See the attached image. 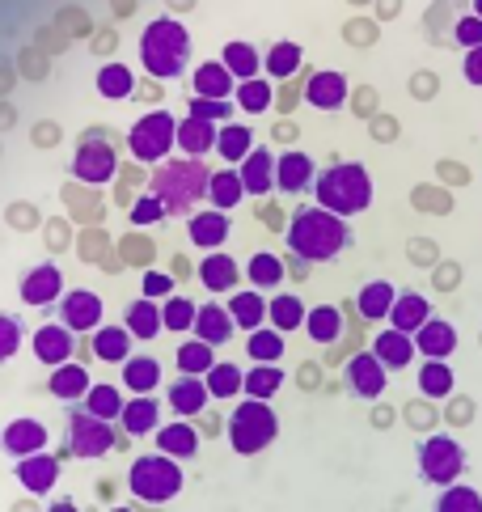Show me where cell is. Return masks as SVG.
I'll return each mask as SVG.
<instances>
[{
  "label": "cell",
  "mask_w": 482,
  "mask_h": 512,
  "mask_svg": "<svg viewBox=\"0 0 482 512\" xmlns=\"http://www.w3.org/2000/svg\"><path fill=\"white\" fill-rule=\"evenodd\" d=\"M288 250L305 263H330L351 246V225L347 216L330 212V208H296L292 225H288Z\"/></svg>",
  "instance_id": "6da1fadb"
},
{
  "label": "cell",
  "mask_w": 482,
  "mask_h": 512,
  "mask_svg": "<svg viewBox=\"0 0 482 512\" xmlns=\"http://www.w3.org/2000/svg\"><path fill=\"white\" fill-rule=\"evenodd\" d=\"M140 64L153 81H174L191 64V30L178 17L161 13L140 34Z\"/></svg>",
  "instance_id": "7a4b0ae2"
},
{
  "label": "cell",
  "mask_w": 482,
  "mask_h": 512,
  "mask_svg": "<svg viewBox=\"0 0 482 512\" xmlns=\"http://www.w3.org/2000/svg\"><path fill=\"white\" fill-rule=\"evenodd\" d=\"M212 187V174L199 157H170L153 170L148 195H157L170 216H195V204Z\"/></svg>",
  "instance_id": "3957f363"
},
{
  "label": "cell",
  "mask_w": 482,
  "mask_h": 512,
  "mask_svg": "<svg viewBox=\"0 0 482 512\" xmlns=\"http://www.w3.org/2000/svg\"><path fill=\"white\" fill-rule=\"evenodd\" d=\"M313 195H318V208H330L339 216H360L373 204V178L360 161H335L326 166L318 178H313Z\"/></svg>",
  "instance_id": "277c9868"
},
{
  "label": "cell",
  "mask_w": 482,
  "mask_h": 512,
  "mask_svg": "<svg viewBox=\"0 0 482 512\" xmlns=\"http://www.w3.org/2000/svg\"><path fill=\"white\" fill-rule=\"evenodd\" d=\"M182 462L170 453H144L127 466V491L140 500V504H170L174 496H182Z\"/></svg>",
  "instance_id": "5b68a950"
},
{
  "label": "cell",
  "mask_w": 482,
  "mask_h": 512,
  "mask_svg": "<svg viewBox=\"0 0 482 512\" xmlns=\"http://www.w3.org/2000/svg\"><path fill=\"white\" fill-rule=\"evenodd\" d=\"M225 432H229L233 453L254 457V453H263L275 441V432H280V415L271 411L267 398H246V402H237L233 407Z\"/></svg>",
  "instance_id": "8992f818"
},
{
  "label": "cell",
  "mask_w": 482,
  "mask_h": 512,
  "mask_svg": "<svg viewBox=\"0 0 482 512\" xmlns=\"http://www.w3.org/2000/svg\"><path fill=\"white\" fill-rule=\"evenodd\" d=\"M174 144H178V119L170 111H148L144 119L132 123V132H127V149H132V157L144 161V166L170 161Z\"/></svg>",
  "instance_id": "52a82bcc"
},
{
  "label": "cell",
  "mask_w": 482,
  "mask_h": 512,
  "mask_svg": "<svg viewBox=\"0 0 482 512\" xmlns=\"http://www.w3.org/2000/svg\"><path fill=\"white\" fill-rule=\"evenodd\" d=\"M461 470H466V445L453 441L449 432H432L428 441L419 445V474H423V483L449 487V483L461 479Z\"/></svg>",
  "instance_id": "ba28073f"
},
{
  "label": "cell",
  "mask_w": 482,
  "mask_h": 512,
  "mask_svg": "<svg viewBox=\"0 0 482 512\" xmlns=\"http://www.w3.org/2000/svg\"><path fill=\"white\" fill-rule=\"evenodd\" d=\"M68 449L81 457V462H98L115 449V428L110 419H98L89 411H72L68 415Z\"/></svg>",
  "instance_id": "9c48e42d"
},
{
  "label": "cell",
  "mask_w": 482,
  "mask_h": 512,
  "mask_svg": "<svg viewBox=\"0 0 482 512\" xmlns=\"http://www.w3.org/2000/svg\"><path fill=\"white\" fill-rule=\"evenodd\" d=\"M115 170H119V153H115V144H106V140H102V132L81 136L77 157H72V178L89 182V187H106V182L115 178Z\"/></svg>",
  "instance_id": "30bf717a"
},
{
  "label": "cell",
  "mask_w": 482,
  "mask_h": 512,
  "mask_svg": "<svg viewBox=\"0 0 482 512\" xmlns=\"http://www.w3.org/2000/svg\"><path fill=\"white\" fill-rule=\"evenodd\" d=\"M102 314H106V305L98 292H89V288H72L60 297V305H55V322H64L68 331H77V335H94L98 326H102Z\"/></svg>",
  "instance_id": "8fae6325"
},
{
  "label": "cell",
  "mask_w": 482,
  "mask_h": 512,
  "mask_svg": "<svg viewBox=\"0 0 482 512\" xmlns=\"http://www.w3.org/2000/svg\"><path fill=\"white\" fill-rule=\"evenodd\" d=\"M17 297H22L30 309L60 305V297H64V271L55 267V263L26 267V271H22V280H17Z\"/></svg>",
  "instance_id": "7c38bea8"
},
{
  "label": "cell",
  "mask_w": 482,
  "mask_h": 512,
  "mask_svg": "<svg viewBox=\"0 0 482 512\" xmlns=\"http://www.w3.org/2000/svg\"><path fill=\"white\" fill-rule=\"evenodd\" d=\"M343 377H347V390H351V394L364 398V402H373V398L385 394V377H389V369L381 364V356L373 352V347H368V352H356V356L347 360Z\"/></svg>",
  "instance_id": "4fadbf2b"
},
{
  "label": "cell",
  "mask_w": 482,
  "mask_h": 512,
  "mask_svg": "<svg viewBox=\"0 0 482 512\" xmlns=\"http://www.w3.org/2000/svg\"><path fill=\"white\" fill-rule=\"evenodd\" d=\"M30 347H34V360H43L47 369H60V364H68L72 352H77V331H68L64 322H47L34 331Z\"/></svg>",
  "instance_id": "5bb4252c"
},
{
  "label": "cell",
  "mask_w": 482,
  "mask_h": 512,
  "mask_svg": "<svg viewBox=\"0 0 482 512\" xmlns=\"http://www.w3.org/2000/svg\"><path fill=\"white\" fill-rule=\"evenodd\" d=\"M13 479L22 483L30 496H51V487L60 483V462H55L47 449H39V453H30V457H17Z\"/></svg>",
  "instance_id": "9a60e30c"
},
{
  "label": "cell",
  "mask_w": 482,
  "mask_h": 512,
  "mask_svg": "<svg viewBox=\"0 0 482 512\" xmlns=\"http://www.w3.org/2000/svg\"><path fill=\"white\" fill-rule=\"evenodd\" d=\"M347 77L335 68H322V72H313V77L305 81V102L313 106V111H339V106L347 102Z\"/></svg>",
  "instance_id": "2e32d148"
},
{
  "label": "cell",
  "mask_w": 482,
  "mask_h": 512,
  "mask_svg": "<svg viewBox=\"0 0 482 512\" xmlns=\"http://www.w3.org/2000/svg\"><path fill=\"white\" fill-rule=\"evenodd\" d=\"M313 178H318V166H313V157L301 153V149H292V153H284L280 161H275V191L301 195V191L313 187Z\"/></svg>",
  "instance_id": "e0dca14e"
},
{
  "label": "cell",
  "mask_w": 482,
  "mask_h": 512,
  "mask_svg": "<svg viewBox=\"0 0 482 512\" xmlns=\"http://www.w3.org/2000/svg\"><path fill=\"white\" fill-rule=\"evenodd\" d=\"M0 445H5L9 457H30V453L47 449V428L39 424V419H30V415L9 419L5 432H0Z\"/></svg>",
  "instance_id": "ac0fdd59"
},
{
  "label": "cell",
  "mask_w": 482,
  "mask_h": 512,
  "mask_svg": "<svg viewBox=\"0 0 482 512\" xmlns=\"http://www.w3.org/2000/svg\"><path fill=\"white\" fill-rule=\"evenodd\" d=\"M415 347L423 360H449L457 352V326L449 318H428L415 331Z\"/></svg>",
  "instance_id": "d6986e66"
},
{
  "label": "cell",
  "mask_w": 482,
  "mask_h": 512,
  "mask_svg": "<svg viewBox=\"0 0 482 512\" xmlns=\"http://www.w3.org/2000/svg\"><path fill=\"white\" fill-rule=\"evenodd\" d=\"M191 89H195V98H212V102H233V98H237L233 72L220 64V60L199 64V68H195V77H191Z\"/></svg>",
  "instance_id": "ffe728a7"
},
{
  "label": "cell",
  "mask_w": 482,
  "mask_h": 512,
  "mask_svg": "<svg viewBox=\"0 0 482 512\" xmlns=\"http://www.w3.org/2000/svg\"><path fill=\"white\" fill-rule=\"evenodd\" d=\"M233 331H237V322L229 314V305H216V301L199 305V318H195V331H191L195 339L212 343V347H225L233 339Z\"/></svg>",
  "instance_id": "44dd1931"
},
{
  "label": "cell",
  "mask_w": 482,
  "mask_h": 512,
  "mask_svg": "<svg viewBox=\"0 0 482 512\" xmlns=\"http://www.w3.org/2000/svg\"><path fill=\"white\" fill-rule=\"evenodd\" d=\"M187 237H191V246H199V250H220L229 242V216L225 212H216V208H208V212H195L191 221H187Z\"/></svg>",
  "instance_id": "7402d4cb"
},
{
  "label": "cell",
  "mask_w": 482,
  "mask_h": 512,
  "mask_svg": "<svg viewBox=\"0 0 482 512\" xmlns=\"http://www.w3.org/2000/svg\"><path fill=\"white\" fill-rule=\"evenodd\" d=\"M275 157L271 149H263V144H258V149L241 161V182H246V195H271L275 191Z\"/></svg>",
  "instance_id": "603a6c76"
},
{
  "label": "cell",
  "mask_w": 482,
  "mask_h": 512,
  "mask_svg": "<svg viewBox=\"0 0 482 512\" xmlns=\"http://www.w3.org/2000/svg\"><path fill=\"white\" fill-rule=\"evenodd\" d=\"M373 352L381 356V364L389 373H402L406 364L415 360V335H406V331H394V326H389V331H381L377 339H373Z\"/></svg>",
  "instance_id": "cb8c5ba5"
},
{
  "label": "cell",
  "mask_w": 482,
  "mask_h": 512,
  "mask_svg": "<svg viewBox=\"0 0 482 512\" xmlns=\"http://www.w3.org/2000/svg\"><path fill=\"white\" fill-rule=\"evenodd\" d=\"M212 402V390H208V381L203 377H191V373H182L174 386H170V407L178 411V419H191L199 415L203 407Z\"/></svg>",
  "instance_id": "d4e9b609"
},
{
  "label": "cell",
  "mask_w": 482,
  "mask_h": 512,
  "mask_svg": "<svg viewBox=\"0 0 482 512\" xmlns=\"http://www.w3.org/2000/svg\"><path fill=\"white\" fill-rule=\"evenodd\" d=\"M237 280H241V267H237L233 254L212 250L208 259H199V284L208 292H229Z\"/></svg>",
  "instance_id": "484cf974"
},
{
  "label": "cell",
  "mask_w": 482,
  "mask_h": 512,
  "mask_svg": "<svg viewBox=\"0 0 482 512\" xmlns=\"http://www.w3.org/2000/svg\"><path fill=\"white\" fill-rule=\"evenodd\" d=\"M428 318H432V305L423 292H398L394 309H389V326H394V331H406V335H415Z\"/></svg>",
  "instance_id": "4316f807"
},
{
  "label": "cell",
  "mask_w": 482,
  "mask_h": 512,
  "mask_svg": "<svg viewBox=\"0 0 482 512\" xmlns=\"http://www.w3.org/2000/svg\"><path fill=\"white\" fill-rule=\"evenodd\" d=\"M123 326L132 331L136 339H157L161 331H165V318H161V305L153 301V297H140V301H132L123 309Z\"/></svg>",
  "instance_id": "83f0119b"
},
{
  "label": "cell",
  "mask_w": 482,
  "mask_h": 512,
  "mask_svg": "<svg viewBox=\"0 0 482 512\" xmlns=\"http://www.w3.org/2000/svg\"><path fill=\"white\" fill-rule=\"evenodd\" d=\"M398 292H402V288H394L389 280H368V284L360 288V297H356L360 318H368V322H385V318H389V309H394V301H398Z\"/></svg>",
  "instance_id": "f1b7e54d"
},
{
  "label": "cell",
  "mask_w": 482,
  "mask_h": 512,
  "mask_svg": "<svg viewBox=\"0 0 482 512\" xmlns=\"http://www.w3.org/2000/svg\"><path fill=\"white\" fill-rule=\"evenodd\" d=\"M157 415H161L157 398H153V394H136V398H127V407H123V415H119V424L127 428V436H148V432H157V428H161V424H157Z\"/></svg>",
  "instance_id": "f546056e"
},
{
  "label": "cell",
  "mask_w": 482,
  "mask_h": 512,
  "mask_svg": "<svg viewBox=\"0 0 482 512\" xmlns=\"http://www.w3.org/2000/svg\"><path fill=\"white\" fill-rule=\"evenodd\" d=\"M157 449L178 457V462H191V457L199 453V432L187 424V419H178V424H165V428H157Z\"/></svg>",
  "instance_id": "4dcf8cb0"
},
{
  "label": "cell",
  "mask_w": 482,
  "mask_h": 512,
  "mask_svg": "<svg viewBox=\"0 0 482 512\" xmlns=\"http://www.w3.org/2000/svg\"><path fill=\"white\" fill-rule=\"evenodd\" d=\"M132 331L127 326H98L94 331V356L102 364H123V360H132Z\"/></svg>",
  "instance_id": "1f68e13d"
},
{
  "label": "cell",
  "mask_w": 482,
  "mask_h": 512,
  "mask_svg": "<svg viewBox=\"0 0 482 512\" xmlns=\"http://www.w3.org/2000/svg\"><path fill=\"white\" fill-rule=\"evenodd\" d=\"M220 64L233 72V81H237V85H246V81L258 77V68L267 64V56H258V47H254V43H225V51H220Z\"/></svg>",
  "instance_id": "d6a6232c"
},
{
  "label": "cell",
  "mask_w": 482,
  "mask_h": 512,
  "mask_svg": "<svg viewBox=\"0 0 482 512\" xmlns=\"http://www.w3.org/2000/svg\"><path fill=\"white\" fill-rule=\"evenodd\" d=\"M305 318H309V309L296 292H275V297L267 301V322L275 326V331L288 335V331H296V326H305Z\"/></svg>",
  "instance_id": "836d02e7"
},
{
  "label": "cell",
  "mask_w": 482,
  "mask_h": 512,
  "mask_svg": "<svg viewBox=\"0 0 482 512\" xmlns=\"http://www.w3.org/2000/svg\"><path fill=\"white\" fill-rule=\"evenodd\" d=\"M216 136H220L216 123H203V119H191V115L178 123V149L187 153V157L212 153V149H216Z\"/></svg>",
  "instance_id": "e575fe53"
},
{
  "label": "cell",
  "mask_w": 482,
  "mask_h": 512,
  "mask_svg": "<svg viewBox=\"0 0 482 512\" xmlns=\"http://www.w3.org/2000/svg\"><path fill=\"white\" fill-rule=\"evenodd\" d=\"M305 335L318 343V347L339 343V335H343V314H339V305H313L309 318H305Z\"/></svg>",
  "instance_id": "d590c367"
},
{
  "label": "cell",
  "mask_w": 482,
  "mask_h": 512,
  "mask_svg": "<svg viewBox=\"0 0 482 512\" xmlns=\"http://www.w3.org/2000/svg\"><path fill=\"white\" fill-rule=\"evenodd\" d=\"M47 390L60 402H77V398H85L89 390H94V381H89V373L81 369V364H60V369H51Z\"/></svg>",
  "instance_id": "8d00e7d4"
},
{
  "label": "cell",
  "mask_w": 482,
  "mask_h": 512,
  "mask_svg": "<svg viewBox=\"0 0 482 512\" xmlns=\"http://www.w3.org/2000/svg\"><path fill=\"white\" fill-rule=\"evenodd\" d=\"M258 149L254 144V132L246 123H225L220 127V136H216V153L229 161V166H241V161H246L250 153Z\"/></svg>",
  "instance_id": "74e56055"
},
{
  "label": "cell",
  "mask_w": 482,
  "mask_h": 512,
  "mask_svg": "<svg viewBox=\"0 0 482 512\" xmlns=\"http://www.w3.org/2000/svg\"><path fill=\"white\" fill-rule=\"evenodd\" d=\"M161 386V360L153 356H132L123 360V390L132 394H153Z\"/></svg>",
  "instance_id": "f35d334b"
},
{
  "label": "cell",
  "mask_w": 482,
  "mask_h": 512,
  "mask_svg": "<svg viewBox=\"0 0 482 512\" xmlns=\"http://www.w3.org/2000/svg\"><path fill=\"white\" fill-rule=\"evenodd\" d=\"M208 199H212L216 212L237 208L241 199H246V182H241V170H237V166L216 170V174H212V187H208Z\"/></svg>",
  "instance_id": "ab89813d"
},
{
  "label": "cell",
  "mask_w": 482,
  "mask_h": 512,
  "mask_svg": "<svg viewBox=\"0 0 482 512\" xmlns=\"http://www.w3.org/2000/svg\"><path fill=\"white\" fill-rule=\"evenodd\" d=\"M229 314L237 322V331H258V326L267 322V301H263V292H233L229 297Z\"/></svg>",
  "instance_id": "60d3db41"
},
{
  "label": "cell",
  "mask_w": 482,
  "mask_h": 512,
  "mask_svg": "<svg viewBox=\"0 0 482 512\" xmlns=\"http://www.w3.org/2000/svg\"><path fill=\"white\" fill-rule=\"evenodd\" d=\"M457 390V373L449 360H423L419 369V394L423 398H449Z\"/></svg>",
  "instance_id": "b9f144b4"
},
{
  "label": "cell",
  "mask_w": 482,
  "mask_h": 512,
  "mask_svg": "<svg viewBox=\"0 0 482 512\" xmlns=\"http://www.w3.org/2000/svg\"><path fill=\"white\" fill-rule=\"evenodd\" d=\"M98 94L106 102H127L136 94V77H132V68L127 64H102L98 68Z\"/></svg>",
  "instance_id": "7bdbcfd3"
},
{
  "label": "cell",
  "mask_w": 482,
  "mask_h": 512,
  "mask_svg": "<svg viewBox=\"0 0 482 512\" xmlns=\"http://www.w3.org/2000/svg\"><path fill=\"white\" fill-rule=\"evenodd\" d=\"M246 280H250L254 288H263V292L280 288V284H284V259H280V254H271V250L250 254V263H246Z\"/></svg>",
  "instance_id": "ee69618b"
},
{
  "label": "cell",
  "mask_w": 482,
  "mask_h": 512,
  "mask_svg": "<svg viewBox=\"0 0 482 512\" xmlns=\"http://www.w3.org/2000/svg\"><path fill=\"white\" fill-rule=\"evenodd\" d=\"M246 356L254 364H275L284 360V331H275V326H258V331L246 335Z\"/></svg>",
  "instance_id": "f6af8a7d"
},
{
  "label": "cell",
  "mask_w": 482,
  "mask_h": 512,
  "mask_svg": "<svg viewBox=\"0 0 482 512\" xmlns=\"http://www.w3.org/2000/svg\"><path fill=\"white\" fill-rule=\"evenodd\" d=\"M284 390V369L280 364H250L246 369V394L250 398H275Z\"/></svg>",
  "instance_id": "bcb514c9"
},
{
  "label": "cell",
  "mask_w": 482,
  "mask_h": 512,
  "mask_svg": "<svg viewBox=\"0 0 482 512\" xmlns=\"http://www.w3.org/2000/svg\"><path fill=\"white\" fill-rule=\"evenodd\" d=\"M203 381H208L212 398H237V394H246V369H241V364H212Z\"/></svg>",
  "instance_id": "7dc6e473"
},
{
  "label": "cell",
  "mask_w": 482,
  "mask_h": 512,
  "mask_svg": "<svg viewBox=\"0 0 482 512\" xmlns=\"http://www.w3.org/2000/svg\"><path fill=\"white\" fill-rule=\"evenodd\" d=\"M178 373H191V377H208V369L216 364V347L203 343V339H191L178 347Z\"/></svg>",
  "instance_id": "c3c4849f"
},
{
  "label": "cell",
  "mask_w": 482,
  "mask_h": 512,
  "mask_svg": "<svg viewBox=\"0 0 482 512\" xmlns=\"http://www.w3.org/2000/svg\"><path fill=\"white\" fill-rule=\"evenodd\" d=\"M161 318H165V331H195V318H199V305L191 297H182V292H174V297L161 301Z\"/></svg>",
  "instance_id": "681fc988"
},
{
  "label": "cell",
  "mask_w": 482,
  "mask_h": 512,
  "mask_svg": "<svg viewBox=\"0 0 482 512\" xmlns=\"http://www.w3.org/2000/svg\"><path fill=\"white\" fill-rule=\"evenodd\" d=\"M233 102H237L246 115H263V111H271L275 89H271V81L254 77V81H246V85H237V98H233Z\"/></svg>",
  "instance_id": "f907efd6"
},
{
  "label": "cell",
  "mask_w": 482,
  "mask_h": 512,
  "mask_svg": "<svg viewBox=\"0 0 482 512\" xmlns=\"http://www.w3.org/2000/svg\"><path fill=\"white\" fill-rule=\"evenodd\" d=\"M123 407H127V398L115 386H94V390L85 394V411L98 415V419H110V424L123 415Z\"/></svg>",
  "instance_id": "816d5d0a"
},
{
  "label": "cell",
  "mask_w": 482,
  "mask_h": 512,
  "mask_svg": "<svg viewBox=\"0 0 482 512\" xmlns=\"http://www.w3.org/2000/svg\"><path fill=\"white\" fill-rule=\"evenodd\" d=\"M436 512H482V496L466 483H449V487H440Z\"/></svg>",
  "instance_id": "f5cc1de1"
},
{
  "label": "cell",
  "mask_w": 482,
  "mask_h": 512,
  "mask_svg": "<svg viewBox=\"0 0 482 512\" xmlns=\"http://www.w3.org/2000/svg\"><path fill=\"white\" fill-rule=\"evenodd\" d=\"M271 77H292L296 68H301V47L296 43H275L271 51H267V64H263Z\"/></svg>",
  "instance_id": "db71d44e"
},
{
  "label": "cell",
  "mask_w": 482,
  "mask_h": 512,
  "mask_svg": "<svg viewBox=\"0 0 482 512\" xmlns=\"http://www.w3.org/2000/svg\"><path fill=\"white\" fill-rule=\"evenodd\" d=\"M191 119H203V123H229L233 115V102H212V98H191Z\"/></svg>",
  "instance_id": "11a10c76"
},
{
  "label": "cell",
  "mask_w": 482,
  "mask_h": 512,
  "mask_svg": "<svg viewBox=\"0 0 482 512\" xmlns=\"http://www.w3.org/2000/svg\"><path fill=\"white\" fill-rule=\"evenodd\" d=\"M22 347V318L0 314V360H13Z\"/></svg>",
  "instance_id": "9f6ffc18"
},
{
  "label": "cell",
  "mask_w": 482,
  "mask_h": 512,
  "mask_svg": "<svg viewBox=\"0 0 482 512\" xmlns=\"http://www.w3.org/2000/svg\"><path fill=\"white\" fill-rule=\"evenodd\" d=\"M161 216H170V212H165V204L157 195H144V199L132 204V225H157Z\"/></svg>",
  "instance_id": "6f0895ef"
},
{
  "label": "cell",
  "mask_w": 482,
  "mask_h": 512,
  "mask_svg": "<svg viewBox=\"0 0 482 512\" xmlns=\"http://www.w3.org/2000/svg\"><path fill=\"white\" fill-rule=\"evenodd\" d=\"M453 39H457L461 47H466V51L482 47V22H478L474 13H470V17H461V22H457V30H453Z\"/></svg>",
  "instance_id": "680465c9"
},
{
  "label": "cell",
  "mask_w": 482,
  "mask_h": 512,
  "mask_svg": "<svg viewBox=\"0 0 482 512\" xmlns=\"http://www.w3.org/2000/svg\"><path fill=\"white\" fill-rule=\"evenodd\" d=\"M144 297H153V301L174 297V276H165V271H148L144 276Z\"/></svg>",
  "instance_id": "91938a15"
},
{
  "label": "cell",
  "mask_w": 482,
  "mask_h": 512,
  "mask_svg": "<svg viewBox=\"0 0 482 512\" xmlns=\"http://www.w3.org/2000/svg\"><path fill=\"white\" fill-rule=\"evenodd\" d=\"M461 77L482 89V47H474V51H466V56H461Z\"/></svg>",
  "instance_id": "94428289"
},
{
  "label": "cell",
  "mask_w": 482,
  "mask_h": 512,
  "mask_svg": "<svg viewBox=\"0 0 482 512\" xmlns=\"http://www.w3.org/2000/svg\"><path fill=\"white\" fill-rule=\"evenodd\" d=\"M474 17H478V22H482V0H474Z\"/></svg>",
  "instance_id": "6125c7cd"
}]
</instances>
